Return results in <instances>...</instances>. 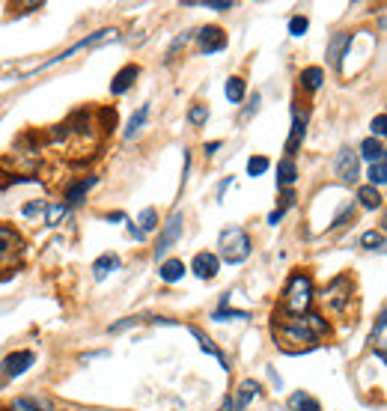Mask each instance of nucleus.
Returning a JSON list of instances; mask_svg holds the SVG:
<instances>
[{"instance_id":"1","label":"nucleus","mask_w":387,"mask_h":411,"mask_svg":"<svg viewBox=\"0 0 387 411\" xmlns=\"http://www.w3.org/2000/svg\"><path fill=\"white\" fill-rule=\"evenodd\" d=\"M328 334V322L319 313H304V316H280L274 319V343L286 355H298L316 348V343Z\"/></svg>"},{"instance_id":"2","label":"nucleus","mask_w":387,"mask_h":411,"mask_svg":"<svg viewBox=\"0 0 387 411\" xmlns=\"http://www.w3.org/2000/svg\"><path fill=\"white\" fill-rule=\"evenodd\" d=\"M51 140L54 143H66V149L71 155H87V152L96 149L98 143V122H93L84 111L71 113L66 122L57 125L51 131Z\"/></svg>"},{"instance_id":"3","label":"nucleus","mask_w":387,"mask_h":411,"mask_svg":"<svg viewBox=\"0 0 387 411\" xmlns=\"http://www.w3.org/2000/svg\"><path fill=\"white\" fill-rule=\"evenodd\" d=\"M310 304H313L310 274L295 271L289 280H286V289L280 298V316H304V313H310Z\"/></svg>"},{"instance_id":"4","label":"nucleus","mask_w":387,"mask_h":411,"mask_svg":"<svg viewBox=\"0 0 387 411\" xmlns=\"http://www.w3.org/2000/svg\"><path fill=\"white\" fill-rule=\"evenodd\" d=\"M218 247H221V256L223 263H230V265H236V263H245V259L250 256V236L241 227H230V230H223L221 232V238H218Z\"/></svg>"},{"instance_id":"5","label":"nucleus","mask_w":387,"mask_h":411,"mask_svg":"<svg viewBox=\"0 0 387 411\" xmlns=\"http://www.w3.org/2000/svg\"><path fill=\"white\" fill-rule=\"evenodd\" d=\"M322 307H325L328 313H334V316H343L346 307H349V298H352V280H349L346 274L334 277L325 289H322Z\"/></svg>"},{"instance_id":"6","label":"nucleus","mask_w":387,"mask_h":411,"mask_svg":"<svg viewBox=\"0 0 387 411\" xmlns=\"http://www.w3.org/2000/svg\"><path fill=\"white\" fill-rule=\"evenodd\" d=\"M24 241L12 227H3L0 223V268H12L18 259H21Z\"/></svg>"},{"instance_id":"7","label":"nucleus","mask_w":387,"mask_h":411,"mask_svg":"<svg viewBox=\"0 0 387 411\" xmlns=\"http://www.w3.org/2000/svg\"><path fill=\"white\" fill-rule=\"evenodd\" d=\"M113 33H116V30H111V27H102V30L89 33L87 39H78L75 45H71V48H66V51H60L57 57H51L48 63H42L39 69H51V66H57V63H63V60H69V57H75L78 51H84V48H93V45H98V42H104L107 36H111V39H113Z\"/></svg>"},{"instance_id":"8","label":"nucleus","mask_w":387,"mask_h":411,"mask_svg":"<svg viewBox=\"0 0 387 411\" xmlns=\"http://www.w3.org/2000/svg\"><path fill=\"white\" fill-rule=\"evenodd\" d=\"M334 173L343 179V182H355V179L361 176V155H357L355 149L343 146L334 158Z\"/></svg>"},{"instance_id":"9","label":"nucleus","mask_w":387,"mask_h":411,"mask_svg":"<svg viewBox=\"0 0 387 411\" xmlns=\"http://www.w3.org/2000/svg\"><path fill=\"white\" fill-rule=\"evenodd\" d=\"M182 223H185V221H182V214H179V212H173V214H170V218H167V223H164V227H161V232H158L155 256H164L167 250L173 247L179 238H182Z\"/></svg>"},{"instance_id":"10","label":"nucleus","mask_w":387,"mask_h":411,"mask_svg":"<svg viewBox=\"0 0 387 411\" xmlns=\"http://www.w3.org/2000/svg\"><path fill=\"white\" fill-rule=\"evenodd\" d=\"M304 137H307V111L292 107V129H289V137H286V158H292L301 149Z\"/></svg>"},{"instance_id":"11","label":"nucleus","mask_w":387,"mask_h":411,"mask_svg":"<svg viewBox=\"0 0 387 411\" xmlns=\"http://www.w3.org/2000/svg\"><path fill=\"white\" fill-rule=\"evenodd\" d=\"M352 42H355V33H337L334 39L328 42V63H331V69H343V57H349V48H352Z\"/></svg>"},{"instance_id":"12","label":"nucleus","mask_w":387,"mask_h":411,"mask_svg":"<svg viewBox=\"0 0 387 411\" xmlns=\"http://www.w3.org/2000/svg\"><path fill=\"white\" fill-rule=\"evenodd\" d=\"M36 364V355L33 352H12V355H6L3 357V375L6 379H18V375H24L30 366Z\"/></svg>"},{"instance_id":"13","label":"nucleus","mask_w":387,"mask_h":411,"mask_svg":"<svg viewBox=\"0 0 387 411\" xmlns=\"http://www.w3.org/2000/svg\"><path fill=\"white\" fill-rule=\"evenodd\" d=\"M200 48H203V54H218V51H223L227 48V33L221 30V27H203L200 33Z\"/></svg>"},{"instance_id":"14","label":"nucleus","mask_w":387,"mask_h":411,"mask_svg":"<svg viewBox=\"0 0 387 411\" xmlns=\"http://www.w3.org/2000/svg\"><path fill=\"white\" fill-rule=\"evenodd\" d=\"M137 75H140V69L134 66V63H129V66H122V69L113 75V80H111V96H122V93H129V89L134 87V80H137Z\"/></svg>"},{"instance_id":"15","label":"nucleus","mask_w":387,"mask_h":411,"mask_svg":"<svg viewBox=\"0 0 387 411\" xmlns=\"http://www.w3.org/2000/svg\"><path fill=\"white\" fill-rule=\"evenodd\" d=\"M191 268H194V274L200 277V280H212L214 274H218V268H221V259L214 256V254H197L194 256V263H191Z\"/></svg>"},{"instance_id":"16","label":"nucleus","mask_w":387,"mask_h":411,"mask_svg":"<svg viewBox=\"0 0 387 411\" xmlns=\"http://www.w3.org/2000/svg\"><path fill=\"white\" fill-rule=\"evenodd\" d=\"M370 343L375 348V357L384 364L387 361V316H384V310L379 313V319H375V328H373V337H370Z\"/></svg>"},{"instance_id":"17","label":"nucleus","mask_w":387,"mask_h":411,"mask_svg":"<svg viewBox=\"0 0 387 411\" xmlns=\"http://www.w3.org/2000/svg\"><path fill=\"white\" fill-rule=\"evenodd\" d=\"M259 390H263V388H259V381L245 379V381L239 384V393L232 397V402H236V408H247L250 402H254V399L259 397Z\"/></svg>"},{"instance_id":"18","label":"nucleus","mask_w":387,"mask_h":411,"mask_svg":"<svg viewBox=\"0 0 387 411\" xmlns=\"http://www.w3.org/2000/svg\"><path fill=\"white\" fill-rule=\"evenodd\" d=\"M298 84L304 93H316V89L325 84V69H319V66H307L301 71V78H298Z\"/></svg>"},{"instance_id":"19","label":"nucleus","mask_w":387,"mask_h":411,"mask_svg":"<svg viewBox=\"0 0 387 411\" xmlns=\"http://www.w3.org/2000/svg\"><path fill=\"white\" fill-rule=\"evenodd\" d=\"M98 182L96 176H89V179H80V182H75V185H69L66 188V206L71 209V206H78V203H84V197H87V191L93 188Z\"/></svg>"},{"instance_id":"20","label":"nucleus","mask_w":387,"mask_h":411,"mask_svg":"<svg viewBox=\"0 0 387 411\" xmlns=\"http://www.w3.org/2000/svg\"><path fill=\"white\" fill-rule=\"evenodd\" d=\"M158 277L164 283H179L185 277V263L182 259H164L161 268H158Z\"/></svg>"},{"instance_id":"21","label":"nucleus","mask_w":387,"mask_h":411,"mask_svg":"<svg viewBox=\"0 0 387 411\" xmlns=\"http://www.w3.org/2000/svg\"><path fill=\"white\" fill-rule=\"evenodd\" d=\"M188 331H191V337L197 340V343H200V348H203V352H206V355H212V357H218V361H221V366H223V370H230V364H227V357H223V352H221V348H218V346H214V343H212V340H209V337H206V334H203V331H200V328H194V325H191V328H188Z\"/></svg>"},{"instance_id":"22","label":"nucleus","mask_w":387,"mask_h":411,"mask_svg":"<svg viewBox=\"0 0 387 411\" xmlns=\"http://www.w3.org/2000/svg\"><path fill=\"white\" fill-rule=\"evenodd\" d=\"M116 268H120V256H116V254H102L93 263V274H96V280H104V277L111 271H116Z\"/></svg>"},{"instance_id":"23","label":"nucleus","mask_w":387,"mask_h":411,"mask_svg":"<svg viewBox=\"0 0 387 411\" xmlns=\"http://www.w3.org/2000/svg\"><path fill=\"white\" fill-rule=\"evenodd\" d=\"M295 179H298V167H295V161H292V158L277 161V185H280V188H289Z\"/></svg>"},{"instance_id":"24","label":"nucleus","mask_w":387,"mask_h":411,"mask_svg":"<svg viewBox=\"0 0 387 411\" xmlns=\"http://www.w3.org/2000/svg\"><path fill=\"white\" fill-rule=\"evenodd\" d=\"M289 411H322L319 399H313L307 390H298L289 397Z\"/></svg>"},{"instance_id":"25","label":"nucleus","mask_w":387,"mask_h":411,"mask_svg":"<svg viewBox=\"0 0 387 411\" xmlns=\"http://www.w3.org/2000/svg\"><path fill=\"white\" fill-rule=\"evenodd\" d=\"M357 155H364L370 164H375V161H384V143L375 140V137H366L361 143V152H357Z\"/></svg>"},{"instance_id":"26","label":"nucleus","mask_w":387,"mask_h":411,"mask_svg":"<svg viewBox=\"0 0 387 411\" xmlns=\"http://www.w3.org/2000/svg\"><path fill=\"white\" fill-rule=\"evenodd\" d=\"M357 200H361L364 209H382V194H379V188H373V185H364L361 191H357Z\"/></svg>"},{"instance_id":"27","label":"nucleus","mask_w":387,"mask_h":411,"mask_svg":"<svg viewBox=\"0 0 387 411\" xmlns=\"http://www.w3.org/2000/svg\"><path fill=\"white\" fill-rule=\"evenodd\" d=\"M223 93H227V98H230L232 104H239L241 98H245L247 87H245V80H241V78H230V80H227V87H223Z\"/></svg>"},{"instance_id":"28","label":"nucleus","mask_w":387,"mask_h":411,"mask_svg":"<svg viewBox=\"0 0 387 411\" xmlns=\"http://www.w3.org/2000/svg\"><path fill=\"white\" fill-rule=\"evenodd\" d=\"M146 116H149V102H146V104H140V111H137V113H134L131 120H129V129H125V137H134V134L140 131V125L146 122Z\"/></svg>"},{"instance_id":"29","label":"nucleus","mask_w":387,"mask_h":411,"mask_svg":"<svg viewBox=\"0 0 387 411\" xmlns=\"http://www.w3.org/2000/svg\"><path fill=\"white\" fill-rule=\"evenodd\" d=\"M134 223H137L140 232L146 236V232H152V230L158 227V212H155V209H143V212H140V218L134 221Z\"/></svg>"},{"instance_id":"30","label":"nucleus","mask_w":387,"mask_h":411,"mask_svg":"<svg viewBox=\"0 0 387 411\" xmlns=\"http://www.w3.org/2000/svg\"><path fill=\"white\" fill-rule=\"evenodd\" d=\"M361 247H366V250H384V232H379V230L364 232V236H361Z\"/></svg>"},{"instance_id":"31","label":"nucleus","mask_w":387,"mask_h":411,"mask_svg":"<svg viewBox=\"0 0 387 411\" xmlns=\"http://www.w3.org/2000/svg\"><path fill=\"white\" fill-rule=\"evenodd\" d=\"M366 176H370V185L373 188L384 185L387 182V164H384V161H375V164H370V173H366Z\"/></svg>"},{"instance_id":"32","label":"nucleus","mask_w":387,"mask_h":411,"mask_svg":"<svg viewBox=\"0 0 387 411\" xmlns=\"http://www.w3.org/2000/svg\"><path fill=\"white\" fill-rule=\"evenodd\" d=\"M206 120H209V107H206V104H191V107H188V122H191V125H206Z\"/></svg>"},{"instance_id":"33","label":"nucleus","mask_w":387,"mask_h":411,"mask_svg":"<svg viewBox=\"0 0 387 411\" xmlns=\"http://www.w3.org/2000/svg\"><path fill=\"white\" fill-rule=\"evenodd\" d=\"M268 167H272V161H268L265 155H254L247 161V176H263Z\"/></svg>"},{"instance_id":"34","label":"nucleus","mask_w":387,"mask_h":411,"mask_svg":"<svg viewBox=\"0 0 387 411\" xmlns=\"http://www.w3.org/2000/svg\"><path fill=\"white\" fill-rule=\"evenodd\" d=\"M45 209H48V218H45V223H48V227H54V223H60V218H66V214H69V206H66V203L45 206Z\"/></svg>"},{"instance_id":"35","label":"nucleus","mask_w":387,"mask_h":411,"mask_svg":"<svg viewBox=\"0 0 387 411\" xmlns=\"http://www.w3.org/2000/svg\"><path fill=\"white\" fill-rule=\"evenodd\" d=\"M212 319H218V322H223V319L247 322V319H250V313H247V310H227V307H221V310H214V316H212Z\"/></svg>"},{"instance_id":"36","label":"nucleus","mask_w":387,"mask_h":411,"mask_svg":"<svg viewBox=\"0 0 387 411\" xmlns=\"http://www.w3.org/2000/svg\"><path fill=\"white\" fill-rule=\"evenodd\" d=\"M188 42H191V33H182V36H176V39H173V45H170V51H167V63H170V60H176V54L182 51Z\"/></svg>"},{"instance_id":"37","label":"nucleus","mask_w":387,"mask_h":411,"mask_svg":"<svg viewBox=\"0 0 387 411\" xmlns=\"http://www.w3.org/2000/svg\"><path fill=\"white\" fill-rule=\"evenodd\" d=\"M307 27H310V21H307L304 15L289 18V33H292V36H304V33H307Z\"/></svg>"},{"instance_id":"38","label":"nucleus","mask_w":387,"mask_h":411,"mask_svg":"<svg viewBox=\"0 0 387 411\" xmlns=\"http://www.w3.org/2000/svg\"><path fill=\"white\" fill-rule=\"evenodd\" d=\"M9 411H42V408H39V402H33V399L21 397V399H15L12 406H9Z\"/></svg>"},{"instance_id":"39","label":"nucleus","mask_w":387,"mask_h":411,"mask_svg":"<svg viewBox=\"0 0 387 411\" xmlns=\"http://www.w3.org/2000/svg\"><path fill=\"white\" fill-rule=\"evenodd\" d=\"M384 125H387V116L384 113H375V120H373V125H370V129H373V137L375 140H379V137H384Z\"/></svg>"},{"instance_id":"40","label":"nucleus","mask_w":387,"mask_h":411,"mask_svg":"<svg viewBox=\"0 0 387 411\" xmlns=\"http://www.w3.org/2000/svg\"><path fill=\"white\" fill-rule=\"evenodd\" d=\"M134 325H137V319H134V316H129V319L113 322V325L107 328V331H111V334H122V331H129V328H134Z\"/></svg>"},{"instance_id":"41","label":"nucleus","mask_w":387,"mask_h":411,"mask_svg":"<svg viewBox=\"0 0 387 411\" xmlns=\"http://www.w3.org/2000/svg\"><path fill=\"white\" fill-rule=\"evenodd\" d=\"M203 6L206 9H214V12H227V9H232V0H206Z\"/></svg>"},{"instance_id":"42","label":"nucleus","mask_w":387,"mask_h":411,"mask_svg":"<svg viewBox=\"0 0 387 411\" xmlns=\"http://www.w3.org/2000/svg\"><path fill=\"white\" fill-rule=\"evenodd\" d=\"M39 212H45V203L42 200H33V203L24 206V218H33V214H39Z\"/></svg>"},{"instance_id":"43","label":"nucleus","mask_w":387,"mask_h":411,"mask_svg":"<svg viewBox=\"0 0 387 411\" xmlns=\"http://www.w3.org/2000/svg\"><path fill=\"white\" fill-rule=\"evenodd\" d=\"M259 111V96H254V102H250L247 107H245V113H241V120H250V116H254Z\"/></svg>"},{"instance_id":"44","label":"nucleus","mask_w":387,"mask_h":411,"mask_svg":"<svg viewBox=\"0 0 387 411\" xmlns=\"http://www.w3.org/2000/svg\"><path fill=\"white\" fill-rule=\"evenodd\" d=\"M232 185V176L230 179H223V182H221V188H218V200H223V194H227V188Z\"/></svg>"},{"instance_id":"45","label":"nucleus","mask_w":387,"mask_h":411,"mask_svg":"<svg viewBox=\"0 0 387 411\" xmlns=\"http://www.w3.org/2000/svg\"><path fill=\"white\" fill-rule=\"evenodd\" d=\"M221 149V140H212V143H206V155H214V152Z\"/></svg>"},{"instance_id":"46","label":"nucleus","mask_w":387,"mask_h":411,"mask_svg":"<svg viewBox=\"0 0 387 411\" xmlns=\"http://www.w3.org/2000/svg\"><path fill=\"white\" fill-rule=\"evenodd\" d=\"M218 411H236V402H232V397H227V399H223Z\"/></svg>"},{"instance_id":"47","label":"nucleus","mask_w":387,"mask_h":411,"mask_svg":"<svg viewBox=\"0 0 387 411\" xmlns=\"http://www.w3.org/2000/svg\"><path fill=\"white\" fill-rule=\"evenodd\" d=\"M129 232H131L134 238H146V236H143V232H140V227H137V223H134V221L129 223Z\"/></svg>"},{"instance_id":"48","label":"nucleus","mask_w":387,"mask_h":411,"mask_svg":"<svg viewBox=\"0 0 387 411\" xmlns=\"http://www.w3.org/2000/svg\"><path fill=\"white\" fill-rule=\"evenodd\" d=\"M107 221H125V214L122 212H113V214H107Z\"/></svg>"},{"instance_id":"49","label":"nucleus","mask_w":387,"mask_h":411,"mask_svg":"<svg viewBox=\"0 0 387 411\" xmlns=\"http://www.w3.org/2000/svg\"><path fill=\"white\" fill-rule=\"evenodd\" d=\"M277 411H280V408H277Z\"/></svg>"}]
</instances>
